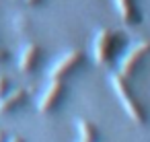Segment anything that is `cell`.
<instances>
[{
  "instance_id": "obj_1",
  "label": "cell",
  "mask_w": 150,
  "mask_h": 142,
  "mask_svg": "<svg viewBox=\"0 0 150 142\" xmlns=\"http://www.w3.org/2000/svg\"><path fill=\"white\" fill-rule=\"evenodd\" d=\"M109 84H111V89H113V93H115L119 105H121L123 111L127 113V117H129L134 124L144 126V124L148 121V113H146V107L142 105V101L134 95V91H132V87H129V80L123 78L119 72H113V74L109 76Z\"/></svg>"
},
{
  "instance_id": "obj_2",
  "label": "cell",
  "mask_w": 150,
  "mask_h": 142,
  "mask_svg": "<svg viewBox=\"0 0 150 142\" xmlns=\"http://www.w3.org/2000/svg\"><path fill=\"white\" fill-rule=\"evenodd\" d=\"M123 45V33L103 27L95 33L93 39V60L97 66H109Z\"/></svg>"
},
{
  "instance_id": "obj_3",
  "label": "cell",
  "mask_w": 150,
  "mask_h": 142,
  "mask_svg": "<svg viewBox=\"0 0 150 142\" xmlns=\"http://www.w3.org/2000/svg\"><path fill=\"white\" fill-rule=\"evenodd\" d=\"M150 54V41L148 39H144V41H138L129 52H125V56L119 60V68H117V72L123 76V78H134L136 76V72H138V68H140V64H142V60L146 58Z\"/></svg>"
},
{
  "instance_id": "obj_4",
  "label": "cell",
  "mask_w": 150,
  "mask_h": 142,
  "mask_svg": "<svg viewBox=\"0 0 150 142\" xmlns=\"http://www.w3.org/2000/svg\"><path fill=\"white\" fill-rule=\"evenodd\" d=\"M82 62H84L82 50L72 48V50L64 52V54L54 62V66L50 68V78H60V80H64L68 74H72L76 68H80Z\"/></svg>"
},
{
  "instance_id": "obj_5",
  "label": "cell",
  "mask_w": 150,
  "mask_h": 142,
  "mask_svg": "<svg viewBox=\"0 0 150 142\" xmlns=\"http://www.w3.org/2000/svg\"><path fill=\"white\" fill-rule=\"evenodd\" d=\"M64 93H66L64 80H60V78H50V84L43 89V93H41L39 99H37V111H39L41 115H50V113L60 105Z\"/></svg>"
},
{
  "instance_id": "obj_6",
  "label": "cell",
  "mask_w": 150,
  "mask_h": 142,
  "mask_svg": "<svg viewBox=\"0 0 150 142\" xmlns=\"http://www.w3.org/2000/svg\"><path fill=\"white\" fill-rule=\"evenodd\" d=\"M41 58V48L37 43H25L19 54V70L23 74H31Z\"/></svg>"
},
{
  "instance_id": "obj_7",
  "label": "cell",
  "mask_w": 150,
  "mask_h": 142,
  "mask_svg": "<svg viewBox=\"0 0 150 142\" xmlns=\"http://www.w3.org/2000/svg\"><path fill=\"white\" fill-rule=\"evenodd\" d=\"M113 4L119 15V21L125 27H134L140 23V11L136 6V0H113Z\"/></svg>"
},
{
  "instance_id": "obj_8",
  "label": "cell",
  "mask_w": 150,
  "mask_h": 142,
  "mask_svg": "<svg viewBox=\"0 0 150 142\" xmlns=\"http://www.w3.org/2000/svg\"><path fill=\"white\" fill-rule=\"evenodd\" d=\"M27 99V89H11L2 99H0V115H6L21 107Z\"/></svg>"
},
{
  "instance_id": "obj_9",
  "label": "cell",
  "mask_w": 150,
  "mask_h": 142,
  "mask_svg": "<svg viewBox=\"0 0 150 142\" xmlns=\"http://www.w3.org/2000/svg\"><path fill=\"white\" fill-rule=\"evenodd\" d=\"M76 130H78V142H99V130L91 119L80 117L76 121Z\"/></svg>"
},
{
  "instance_id": "obj_10",
  "label": "cell",
  "mask_w": 150,
  "mask_h": 142,
  "mask_svg": "<svg viewBox=\"0 0 150 142\" xmlns=\"http://www.w3.org/2000/svg\"><path fill=\"white\" fill-rule=\"evenodd\" d=\"M8 91H11V80H8L4 74H0V99H2Z\"/></svg>"
},
{
  "instance_id": "obj_11",
  "label": "cell",
  "mask_w": 150,
  "mask_h": 142,
  "mask_svg": "<svg viewBox=\"0 0 150 142\" xmlns=\"http://www.w3.org/2000/svg\"><path fill=\"white\" fill-rule=\"evenodd\" d=\"M15 25H17V29H27L29 27V21H27V17H17Z\"/></svg>"
},
{
  "instance_id": "obj_12",
  "label": "cell",
  "mask_w": 150,
  "mask_h": 142,
  "mask_svg": "<svg viewBox=\"0 0 150 142\" xmlns=\"http://www.w3.org/2000/svg\"><path fill=\"white\" fill-rule=\"evenodd\" d=\"M23 2H25L27 6H41L45 0H23Z\"/></svg>"
},
{
  "instance_id": "obj_13",
  "label": "cell",
  "mask_w": 150,
  "mask_h": 142,
  "mask_svg": "<svg viewBox=\"0 0 150 142\" xmlns=\"http://www.w3.org/2000/svg\"><path fill=\"white\" fill-rule=\"evenodd\" d=\"M6 58H8V52H6V50H4L2 45H0V62H4Z\"/></svg>"
},
{
  "instance_id": "obj_14",
  "label": "cell",
  "mask_w": 150,
  "mask_h": 142,
  "mask_svg": "<svg viewBox=\"0 0 150 142\" xmlns=\"http://www.w3.org/2000/svg\"><path fill=\"white\" fill-rule=\"evenodd\" d=\"M6 142H25V138H21V136H11V138H6Z\"/></svg>"
},
{
  "instance_id": "obj_15",
  "label": "cell",
  "mask_w": 150,
  "mask_h": 142,
  "mask_svg": "<svg viewBox=\"0 0 150 142\" xmlns=\"http://www.w3.org/2000/svg\"><path fill=\"white\" fill-rule=\"evenodd\" d=\"M0 142H6V132L0 130Z\"/></svg>"
}]
</instances>
